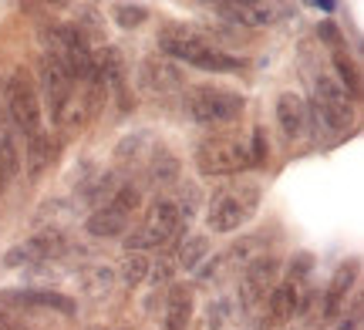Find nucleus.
I'll return each mask as SVG.
<instances>
[{"label": "nucleus", "mask_w": 364, "mask_h": 330, "mask_svg": "<svg viewBox=\"0 0 364 330\" xmlns=\"http://www.w3.org/2000/svg\"><path fill=\"white\" fill-rule=\"evenodd\" d=\"M182 108H186L189 121L213 128V125H233V121L243 115L247 98L240 92H230V88H220V84H209L206 81V84L186 88Z\"/></svg>", "instance_id": "obj_1"}, {"label": "nucleus", "mask_w": 364, "mask_h": 330, "mask_svg": "<svg viewBox=\"0 0 364 330\" xmlns=\"http://www.w3.org/2000/svg\"><path fill=\"white\" fill-rule=\"evenodd\" d=\"M4 111L17 132L24 135V142L44 135V111H41L38 88L24 67H14L4 78Z\"/></svg>", "instance_id": "obj_2"}, {"label": "nucleus", "mask_w": 364, "mask_h": 330, "mask_svg": "<svg viewBox=\"0 0 364 330\" xmlns=\"http://www.w3.org/2000/svg\"><path fill=\"white\" fill-rule=\"evenodd\" d=\"M257 209H260V185L240 182L233 189H223L220 196L209 202V233H236L240 226H247L257 216Z\"/></svg>", "instance_id": "obj_3"}, {"label": "nucleus", "mask_w": 364, "mask_h": 330, "mask_svg": "<svg viewBox=\"0 0 364 330\" xmlns=\"http://www.w3.org/2000/svg\"><path fill=\"white\" fill-rule=\"evenodd\" d=\"M196 172L203 179H220V175H236V172L250 169V152L247 145L233 138V135H213L196 145Z\"/></svg>", "instance_id": "obj_4"}, {"label": "nucleus", "mask_w": 364, "mask_h": 330, "mask_svg": "<svg viewBox=\"0 0 364 330\" xmlns=\"http://www.w3.org/2000/svg\"><path fill=\"white\" fill-rule=\"evenodd\" d=\"M71 88H75V81H71V75H68V67L61 65V57L41 54V61H38V98L48 105L51 121H58V115L65 111V105L75 98Z\"/></svg>", "instance_id": "obj_5"}, {"label": "nucleus", "mask_w": 364, "mask_h": 330, "mask_svg": "<svg viewBox=\"0 0 364 330\" xmlns=\"http://www.w3.org/2000/svg\"><path fill=\"white\" fill-rule=\"evenodd\" d=\"M277 277H280V260L273 253H260L257 260H250L247 270H243V283H240V300L243 307H257L267 297V290L277 287Z\"/></svg>", "instance_id": "obj_6"}, {"label": "nucleus", "mask_w": 364, "mask_h": 330, "mask_svg": "<svg viewBox=\"0 0 364 330\" xmlns=\"http://www.w3.org/2000/svg\"><path fill=\"white\" fill-rule=\"evenodd\" d=\"M139 84L149 94H172L182 88V71L176 61L162 57V54H145L139 65Z\"/></svg>", "instance_id": "obj_7"}, {"label": "nucleus", "mask_w": 364, "mask_h": 330, "mask_svg": "<svg viewBox=\"0 0 364 330\" xmlns=\"http://www.w3.org/2000/svg\"><path fill=\"white\" fill-rule=\"evenodd\" d=\"M61 233L58 229H44V233H34L31 239H24V243H17V246H11V250L4 253V266L7 270H17V266H31L38 263V260H51L54 253L61 250Z\"/></svg>", "instance_id": "obj_8"}, {"label": "nucleus", "mask_w": 364, "mask_h": 330, "mask_svg": "<svg viewBox=\"0 0 364 330\" xmlns=\"http://www.w3.org/2000/svg\"><path fill=\"white\" fill-rule=\"evenodd\" d=\"M95 71L102 75L105 88L118 98V108H122V111H129L132 101H129V84H125V61H122L118 48L105 44L102 51H98V57H95Z\"/></svg>", "instance_id": "obj_9"}, {"label": "nucleus", "mask_w": 364, "mask_h": 330, "mask_svg": "<svg viewBox=\"0 0 364 330\" xmlns=\"http://www.w3.org/2000/svg\"><path fill=\"white\" fill-rule=\"evenodd\" d=\"M0 304L4 307H11V304L31 307V310H58V314H65V317L75 314V300L58 290H4L0 293Z\"/></svg>", "instance_id": "obj_10"}, {"label": "nucleus", "mask_w": 364, "mask_h": 330, "mask_svg": "<svg viewBox=\"0 0 364 330\" xmlns=\"http://www.w3.org/2000/svg\"><path fill=\"white\" fill-rule=\"evenodd\" d=\"M354 280H358V263H354V260L338 266V273L331 277V287H327V293H324V320H338L341 314H344Z\"/></svg>", "instance_id": "obj_11"}, {"label": "nucleus", "mask_w": 364, "mask_h": 330, "mask_svg": "<svg viewBox=\"0 0 364 330\" xmlns=\"http://www.w3.org/2000/svg\"><path fill=\"white\" fill-rule=\"evenodd\" d=\"M277 121L287 138H300L307 132V101L297 92H284L277 98Z\"/></svg>", "instance_id": "obj_12"}, {"label": "nucleus", "mask_w": 364, "mask_h": 330, "mask_svg": "<svg viewBox=\"0 0 364 330\" xmlns=\"http://www.w3.org/2000/svg\"><path fill=\"white\" fill-rule=\"evenodd\" d=\"M213 11L220 13L223 21H233L243 27H263L277 17L273 4H213Z\"/></svg>", "instance_id": "obj_13"}, {"label": "nucleus", "mask_w": 364, "mask_h": 330, "mask_svg": "<svg viewBox=\"0 0 364 330\" xmlns=\"http://www.w3.org/2000/svg\"><path fill=\"white\" fill-rule=\"evenodd\" d=\"M145 226H149V229H156L159 236H166V239H172L176 233H182V229H186V223H182V216H179V206H176V199L159 196L156 202L149 206Z\"/></svg>", "instance_id": "obj_14"}, {"label": "nucleus", "mask_w": 364, "mask_h": 330, "mask_svg": "<svg viewBox=\"0 0 364 330\" xmlns=\"http://www.w3.org/2000/svg\"><path fill=\"white\" fill-rule=\"evenodd\" d=\"M54 159H58V148L51 145L48 132L38 135V138H31V142H24V165H27V179H31V182H38L41 175L51 169Z\"/></svg>", "instance_id": "obj_15"}, {"label": "nucleus", "mask_w": 364, "mask_h": 330, "mask_svg": "<svg viewBox=\"0 0 364 330\" xmlns=\"http://www.w3.org/2000/svg\"><path fill=\"white\" fill-rule=\"evenodd\" d=\"M85 233L95 239H115V236H122V233H129V216L115 212L112 206H102V209H95L88 216Z\"/></svg>", "instance_id": "obj_16"}, {"label": "nucleus", "mask_w": 364, "mask_h": 330, "mask_svg": "<svg viewBox=\"0 0 364 330\" xmlns=\"http://www.w3.org/2000/svg\"><path fill=\"white\" fill-rule=\"evenodd\" d=\"M300 310V287L297 283H277L270 290V324H287Z\"/></svg>", "instance_id": "obj_17"}, {"label": "nucleus", "mask_w": 364, "mask_h": 330, "mask_svg": "<svg viewBox=\"0 0 364 330\" xmlns=\"http://www.w3.org/2000/svg\"><path fill=\"white\" fill-rule=\"evenodd\" d=\"M0 165L7 172V179L21 175V142H17V128L11 125L4 108H0Z\"/></svg>", "instance_id": "obj_18"}, {"label": "nucleus", "mask_w": 364, "mask_h": 330, "mask_svg": "<svg viewBox=\"0 0 364 330\" xmlns=\"http://www.w3.org/2000/svg\"><path fill=\"white\" fill-rule=\"evenodd\" d=\"M189 324H193V290L189 287H169L166 330H186Z\"/></svg>", "instance_id": "obj_19"}, {"label": "nucleus", "mask_w": 364, "mask_h": 330, "mask_svg": "<svg viewBox=\"0 0 364 330\" xmlns=\"http://www.w3.org/2000/svg\"><path fill=\"white\" fill-rule=\"evenodd\" d=\"M149 179H152L159 189L179 185L182 165H179V159L172 155L169 148H152V159H149Z\"/></svg>", "instance_id": "obj_20"}, {"label": "nucleus", "mask_w": 364, "mask_h": 330, "mask_svg": "<svg viewBox=\"0 0 364 330\" xmlns=\"http://www.w3.org/2000/svg\"><path fill=\"white\" fill-rule=\"evenodd\" d=\"M112 287H115V270L105 263H95V266H85L81 270V290L88 293V297H108L112 293Z\"/></svg>", "instance_id": "obj_21"}, {"label": "nucleus", "mask_w": 364, "mask_h": 330, "mask_svg": "<svg viewBox=\"0 0 364 330\" xmlns=\"http://www.w3.org/2000/svg\"><path fill=\"white\" fill-rule=\"evenodd\" d=\"M206 260H209V236H203V233H199V236H189L179 246V253H176V263H179L186 273H199Z\"/></svg>", "instance_id": "obj_22"}, {"label": "nucleus", "mask_w": 364, "mask_h": 330, "mask_svg": "<svg viewBox=\"0 0 364 330\" xmlns=\"http://www.w3.org/2000/svg\"><path fill=\"white\" fill-rule=\"evenodd\" d=\"M314 105H321V108H351V101H348L344 88H341L331 75H321V78L314 81Z\"/></svg>", "instance_id": "obj_23"}, {"label": "nucleus", "mask_w": 364, "mask_h": 330, "mask_svg": "<svg viewBox=\"0 0 364 330\" xmlns=\"http://www.w3.org/2000/svg\"><path fill=\"white\" fill-rule=\"evenodd\" d=\"M149 270H152V263H149V256H145V253H129V256L122 260V266H118L115 277L122 280L129 290H135V287H142L145 283Z\"/></svg>", "instance_id": "obj_24"}, {"label": "nucleus", "mask_w": 364, "mask_h": 330, "mask_svg": "<svg viewBox=\"0 0 364 330\" xmlns=\"http://www.w3.org/2000/svg\"><path fill=\"white\" fill-rule=\"evenodd\" d=\"M75 24V31H78L81 38L88 40H95V44H102L105 40V21L98 17V7H91V4H81L78 7V21H71ZM108 44V40H105Z\"/></svg>", "instance_id": "obj_25"}, {"label": "nucleus", "mask_w": 364, "mask_h": 330, "mask_svg": "<svg viewBox=\"0 0 364 330\" xmlns=\"http://www.w3.org/2000/svg\"><path fill=\"white\" fill-rule=\"evenodd\" d=\"M334 67H338V84L344 88L348 98H361V71L344 51H334Z\"/></svg>", "instance_id": "obj_26"}, {"label": "nucleus", "mask_w": 364, "mask_h": 330, "mask_svg": "<svg viewBox=\"0 0 364 330\" xmlns=\"http://www.w3.org/2000/svg\"><path fill=\"white\" fill-rule=\"evenodd\" d=\"M247 65L243 57H236V54H226L220 51V48H209L206 57L199 61V71H213V75H233V71H240V67Z\"/></svg>", "instance_id": "obj_27"}, {"label": "nucleus", "mask_w": 364, "mask_h": 330, "mask_svg": "<svg viewBox=\"0 0 364 330\" xmlns=\"http://www.w3.org/2000/svg\"><path fill=\"white\" fill-rule=\"evenodd\" d=\"M54 125H61V132L65 135H78L85 125H88V111H85V101L81 98H71L65 105V111L58 115V121Z\"/></svg>", "instance_id": "obj_28"}, {"label": "nucleus", "mask_w": 364, "mask_h": 330, "mask_svg": "<svg viewBox=\"0 0 364 330\" xmlns=\"http://www.w3.org/2000/svg\"><path fill=\"white\" fill-rule=\"evenodd\" d=\"M263 246H267V239H263V236H247V239H240L233 250L223 253V263H250V260H257V256H260Z\"/></svg>", "instance_id": "obj_29"}, {"label": "nucleus", "mask_w": 364, "mask_h": 330, "mask_svg": "<svg viewBox=\"0 0 364 330\" xmlns=\"http://www.w3.org/2000/svg\"><path fill=\"white\" fill-rule=\"evenodd\" d=\"M162 243H169V239L159 236L156 229L142 226V229H132L129 236H125V250H129V253H145V250H156V246H162Z\"/></svg>", "instance_id": "obj_30"}, {"label": "nucleus", "mask_w": 364, "mask_h": 330, "mask_svg": "<svg viewBox=\"0 0 364 330\" xmlns=\"http://www.w3.org/2000/svg\"><path fill=\"white\" fill-rule=\"evenodd\" d=\"M149 145V135L145 132H135V135H129V138H122L118 142V148H115V159L122 162V165H135V162L142 159V148Z\"/></svg>", "instance_id": "obj_31"}, {"label": "nucleus", "mask_w": 364, "mask_h": 330, "mask_svg": "<svg viewBox=\"0 0 364 330\" xmlns=\"http://www.w3.org/2000/svg\"><path fill=\"white\" fill-rule=\"evenodd\" d=\"M115 212H122V216H132V212L142 206V192L135 189V185H118V192L112 196V202H108Z\"/></svg>", "instance_id": "obj_32"}, {"label": "nucleus", "mask_w": 364, "mask_h": 330, "mask_svg": "<svg viewBox=\"0 0 364 330\" xmlns=\"http://www.w3.org/2000/svg\"><path fill=\"white\" fill-rule=\"evenodd\" d=\"M112 13H115L118 27H139V24H145V17H149V11H145L142 4H115Z\"/></svg>", "instance_id": "obj_33"}, {"label": "nucleus", "mask_w": 364, "mask_h": 330, "mask_svg": "<svg viewBox=\"0 0 364 330\" xmlns=\"http://www.w3.org/2000/svg\"><path fill=\"white\" fill-rule=\"evenodd\" d=\"M199 202H203V196H199V189H196V185H182L179 199H176V206H179V216H182V223H186V226L193 223L196 209H199Z\"/></svg>", "instance_id": "obj_34"}, {"label": "nucleus", "mask_w": 364, "mask_h": 330, "mask_svg": "<svg viewBox=\"0 0 364 330\" xmlns=\"http://www.w3.org/2000/svg\"><path fill=\"white\" fill-rule=\"evenodd\" d=\"M250 152V165H267V155H270V142H267V132L260 125L253 128V145H247Z\"/></svg>", "instance_id": "obj_35"}, {"label": "nucleus", "mask_w": 364, "mask_h": 330, "mask_svg": "<svg viewBox=\"0 0 364 330\" xmlns=\"http://www.w3.org/2000/svg\"><path fill=\"white\" fill-rule=\"evenodd\" d=\"M172 273H176V256H162V260L149 270L152 287H172Z\"/></svg>", "instance_id": "obj_36"}, {"label": "nucleus", "mask_w": 364, "mask_h": 330, "mask_svg": "<svg viewBox=\"0 0 364 330\" xmlns=\"http://www.w3.org/2000/svg\"><path fill=\"white\" fill-rule=\"evenodd\" d=\"M317 38L324 40L327 48H334V51H341V44H344L341 31H338L334 24H331V21H321V24H317Z\"/></svg>", "instance_id": "obj_37"}, {"label": "nucleus", "mask_w": 364, "mask_h": 330, "mask_svg": "<svg viewBox=\"0 0 364 330\" xmlns=\"http://www.w3.org/2000/svg\"><path fill=\"white\" fill-rule=\"evenodd\" d=\"M311 266H314L311 253H297V256H294V263H290V283H297L304 273H311Z\"/></svg>", "instance_id": "obj_38"}, {"label": "nucleus", "mask_w": 364, "mask_h": 330, "mask_svg": "<svg viewBox=\"0 0 364 330\" xmlns=\"http://www.w3.org/2000/svg\"><path fill=\"white\" fill-rule=\"evenodd\" d=\"M0 330H24L17 320H14V314H7V310H0Z\"/></svg>", "instance_id": "obj_39"}, {"label": "nucleus", "mask_w": 364, "mask_h": 330, "mask_svg": "<svg viewBox=\"0 0 364 330\" xmlns=\"http://www.w3.org/2000/svg\"><path fill=\"white\" fill-rule=\"evenodd\" d=\"M317 11H324V13H334V4H331V0H317Z\"/></svg>", "instance_id": "obj_40"}]
</instances>
